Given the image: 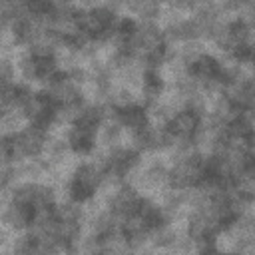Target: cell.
I'll return each mask as SVG.
<instances>
[{
  "label": "cell",
  "mask_w": 255,
  "mask_h": 255,
  "mask_svg": "<svg viewBox=\"0 0 255 255\" xmlns=\"http://www.w3.org/2000/svg\"><path fill=\"white\" fill-rule=\"evenodd\" d=\"M207 56V42L201 40V38H191V40H183L179 42L177 46V58L187 66L191 68L199 58Z\"/></svg>",
  "instance_id": "6da1fadb"
},
{
  "label": "cell",
  "mask_w": 255,
  "mask_h": 255,
  "mask_svg": "<svg viewBox=\"0 0 255 255\" xmlns=\"http://www.w3.org/2000/svg\"><path fill=\"white\" fill-rule=\"evenodd\" d=\"M28 124H30V122H28V118L24 116V112L18 110V108H12V110H8L4 116H0V135L12 137V135L20 133Z\"/></svg>",
  "instance_id": "7a4b0ae2"
},
{
  "label": "cell",
  "mask_w": 255,
  "mask_h": 255,
  "mask_svg": "<svg viewBox=\"0 0 255 255\" xmlns=\"http://www.w3.org/2000/svg\"><path fill=\"white\" fill-rule=\"evenodd\" d=\"M167 128H169L175 135H179V137H191V133H193L195 128H197V116L191 114L189 110H181V112H177V114L171 118V122L167 124Z\"/></svg>",
  "instance_id": "3957f363"
},
{
  "label": "cell",
  "mask_w": 255,
  "mask_h": 255,
  "mask_svg": "<svg viewBox=\"0 0 255 255\" xmlns=\"http://www.w3.org/2000/svg\"><path fill=\"white\" fill-rule=\"evenodd\" d=\"M118 122L124 128H128V129H137V128H141V126L147 124L145 110L139 108V106H129V108L118 110Z\"/></svg>",
  "instance_id": "277c9868"
},
{
  "label": "cell",
  "mask_w": 255,
  "mask_h": 255,
  "mask_svg": "<svg viewBox=\"0 0 255 255\" xmlns=\"http://www.w3.org/2000/svg\"><path fill=\"white\" fill-rule=\"evenodd\" d=\"M16 76H18V70H16V64L10 56L2 58L0 60V80L4 84H16Z\"/></svg>",
  "instance_id": "5b68a950"
}]
</instances>
